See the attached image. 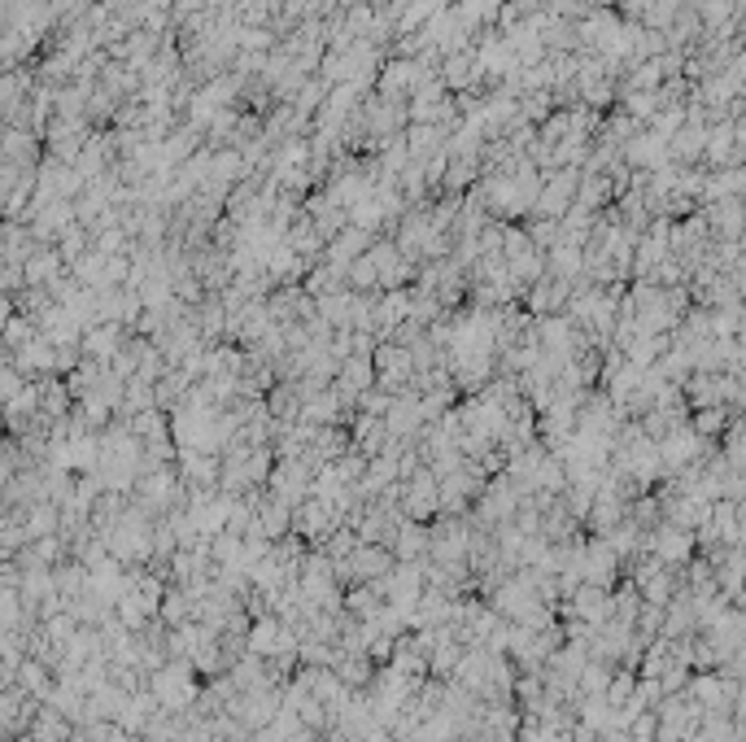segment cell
Wrapping results in <instances>:
<instances>
[{
	"instance_id": "cell-1",
	"label": "cell",
	"mask_w": 746,
	"mask_h": 742,
	"mask_svg": "<svg viewBox=\"0 0 746 742\" xmlns=\"http://www.w3.org/2000/svg\"><path fill=\"white\" fill-rule=\"evenodd\" d=\"M192 699H197V668L188 660H175V664H162L153 673V703L166 712H188Z\"/></svg>"
},
{
	"instance_id": "cell-2",
	"label": "cell",
	"mask_w": 746,
	"mask_h": 742,
	"mask_svg": "<svg viewBox=\"0 0 746 742\" xmlns=\"http://www.w3.org/2000/svg\"><path fill=\"white\" fill-rule=\"evenodd\" d=\"M576 179H581V171H572V166L541 175V188H537V201H533L537 219H563V214H568V206L576 201Z\"/></svg>"
},
{
	"instance_id": "cell-3",
	"label": "cell",
	"mask_w": 746,
	"mask_h": 742,
	"mask_svg": "<svg viewBox=\"0 0 746 742\" xmlns=\"http://www.w3.org/2000/svg\"><path fill=\"white\" fill-rule=\"evenodd\" d=\"M646 555H655L664 568H685L694 559V533L659 520L655 529L646 533Z\"/></svg>"
},
{
	"instance_id": "cell-4",
	"label": "cell",
	"mask_w": 746,
	"mask_h": 742,
	"mask_svg": "<svg viewBox=\"0 0 746 742\" xmlns=\"http://www.w3.org/2000/svg\"><path fill=\"white\" fill-rule=\"evenodd\" d=\"M576 572H581L585 585H603V590H616V572H620V559L603 537L581 546V559H576Z\"/></svg>"
},
{
	"instance_id": "cell-5",
	"label": "cell",
	"mask_w": 746,
	"mask_h": 742,
	"mask_svg": "<svg viewBox=\"0 0 746 742\" xmlns=\"http://www.w3.org/2000/svg\"><path fill=\"white\" fill-rule=\"evenodd\" d=\"M371 241H376L371 232H363V227H354V223H345L341 232H336L332 241L323 245V258H319V262H328V267H341V271H345L354 258H363V254H367Z\"/></svg>"
},
{
	"instance_id": "cell-6",
	"label": "cell",
	"mask_w": 746,
	"mask_h": 742,
	"mask_svg": "<svg viewBox=\"0 0 746 742\" xmlns=\"http://www.w3.org/2000/svg\"><path fill=\"white\" fill-rule=\"evenodd\" d=\"M568 616L585 620V625H603V620L611 616V590H603V585H576L572 598H568Z\"/></svg>"
},
{
	"instance_id": "cell-7",
	"label": "cell",
	"mask_w": 746,
	"mask_h": 742,
	"mask_svg": "<svg viewBox=\"0 0 746 742\" xmlns=\"http://www.w3.org/2000/svg\"><path fill=\"white\" fill-rule=\"evenodd\" d=\"M350 572H354V581H380L384 572H389L397 559H393V550L389 546H376V542H358L350 555Z\"/></svg>"
},
{
	"instance_id": "cell-8",
	"label": "cell",
	"mask_w": 746,
	"mask_h": 742,
	"mask_svg": "<svg viewBox=\"0 0 746 742\" xmlns=\"http://www.w3.org/2000/svg\"><path fill=\"white\" fill-rule=\"evenodd\" d=\"M738 193H742V166H720V171H707L699 206H716V201L738 197Z\"/></svg>"
},
{
	"instance_id": "cell-9",
	"label": "cell",
	"mask_w": 746,
	"mask_h": 742,
	"mask_svg": "<svg viewBox=\"0 0 746 742\" xmlns=\"http://www.w3.org/2000/svg\"><path fill=\"white\" fill-rule=\"evenodd\" d=\"M332 673L341 686H350V690H363L367 681H371V660L363 651H341L336 646V660H332Z\"/></svg>"
},
{
	"instance_id": "cell-10",
	"label": "cell",
	"mask_w": 746,
	"mask_h": 742,
	"mask_svg": "<svg viewBox=\"0 0 746 742\" xmlns=\"http://www.w3.org/2000/svg\"><path fill=\"white\" fill-rule=\"evenodd\" d=\"M729 420H738V415H733L729 406H694V411L685 415V424H690L703 441H716V437L729 428Z\"/></svg>"
},
{
	"instance_id": "cell-11",
	"label": "cell",
	"mask_w": 746,
	"mask_h": 742,
	"mask_svg": "<svg viewBox=\"0 0 746 742\" xmlns=\"http://www.w3.org/2000/svg\"><path fill=\"white\" fill-rule=\"evenodd\" d=\"M707 323H712V337H742V302L707 310Z\"/></svg>"
},
{
	"instance_id": "cell-12",
	"label": "cell",
	"mask_w": 746,
	"mask_h": 742,
	"mask_svg": "<svg viewBox=\"0 0 746 742\" xmlns=\"http://www.w3.org/2000/svg\"><path fill=\"white\" fill-rule=\"evenodd\" d=\"M611 668H616V664L585 660L581 677H576V699H581V694H603V690H607V681H611Z\"/></svg>"
},
{
	"instance_id": "cell-13",
	"label": "cell",
	"mask_w": 746,
	"mask_h": 742,
	"mask_svg": "<svg viewBox=\"0 0 746 742\" xmlns=\"http://www.w3.org/2000/svg\"><path fill=\"white\" fill-rule=\"evenodd\" d=\"M528 219H533V223L524 227L528 241H533V249H541V254H546V249L559 241V219H537V214H528Z\"/></svg>"
},
{
	"instance_id": "cell-14",
	"label": "cell",
	"mask_w": 746,
	"mask_h": 742,
	"mask_svg": "<svg viewBox=\"0 0 746 742\" xmlns=\"http://www.w3.org/2000/svg\"><path fill=\"white\" fill-rule=\"evenodd\" d=\"M533 249V241H528V232L520 223H502V258H520V254H528Z\"/></svg>"
},
{
	"instance_id": "cell-15",
	"label": "cell",
	"mask_w": 746,
	"mask_h": 742,
	"mask_svg": "<svg viewBox=\"0 0 746 742\" xmlns=\"http://www.w3.org/2000/svg\"><path fill=\"white\" fill-rule=\"evenodd\" d=\"M123 398H127V411H149V406H153V385H144V380H131Z\"/></svg>"
},
{
	"instance_id": "cell-16",
	"label": "cell",
	"mask_w": 746,
	"mask_h": 742,
	"mask_svg": "<svg viewBox=\"0 0 746 742\" xmlns=\"http://www.w3.org/2000/svg\"><path fill=\"white\" fill-rule=\"evenodd\" d=\"M92 350L96 354H118V328H105L92 337Z\"/></svg>"
},
{
	"instance_id": "cell-17",
	"label": "cell",
	"mask_w": 746,
	"mask_h": 742,
	"mask_svg": "<svg viewBox=\"0 0 746 742\" xmlns=\"http://www.w3.org/2000/svg\"><path fill=\"white\" fill-rule=\"evenodd\" d=\"M406 5H411V0H384V9H393V14H402Z\"/></svg>"
}]
</instances>
